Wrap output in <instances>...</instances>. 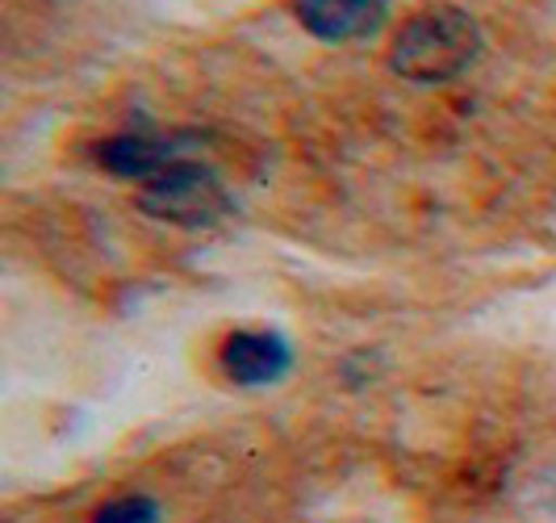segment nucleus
I'll return each instance as SVG.
<instances>
[{"label":"nucleus","instance_id":"obj_4","mask_svg":"<svg viewBox=\"0 0 556 523\" xmlns=\"http://www.w3.org/2000/svg\"><path fill=\"white\" fill-rule=\"evenodd\" d=\"M293 22L318 42H364L390 22V0H289Z\"/></svg>","mask_w":556,"mask_h":523},{"label":"nucleus","instance_id":"obj_2","mask_svg":"<svg viewBox=\"0 0 556 523\" xmlns=\"http://www.w3.org/2000/svg\"><path fill=\"white\" fill-rule=\"evenodd\" d=\"M135 206L147 219L185 231H205L235 214V197L223 185V176L201 160H176L167 172L142 185Z\"/></svg>","mask_w":556,"mask_h":523},{"label":"nucleus","instance_id":"obj_5","mask_svg":"<svg viewBox=\"0 0 556 523\" xmlns=\"http://www.w3.org/2000/svg\"><path fill=\"white\" fill-rule=\"evenodd\" d=\"M92 160L105 167L110 176H117V180L147 185L160 172H167L176 160H189V155H185V142L180 138L155 135V130H122V135L101 138L92 147Z\"/></svg>","mask_w":556,"mask_h":523},{"label":"nucleus","instance_id":"obj_1","mask_svg":"<svg viewBox=\"0 0 556 523\" xmlns=\"http://www.w3.org/2000/svg\"><path fill=\"white\" fill-rule=\"evenodd\" d=\"M485 51L473 13L456 4H431L410 13L390 42V72L410 84H447L465 76Z\"/></svg>","mask_w":556,"mask_h":523},{"label":"nucleus","instance_id":"obj_3","mask_svg":"<svg viewBox=\"0 0 556 523\" xmlns=\"http://www.w3.org/2000/svg\"><path fill=\"white\" fill-rule=\"evenodd\" d=\"M218 369L230 386L268 389L289 377L293 369V344L277 327L230 331L218 348Z\"/></svg>","mask_w":556,"mask_h":523},{"label":"nucleus","instance_id":"obj_6","mask_svg":"<svg viewBox=\"0 0 556 523\" xmlns=\"http://www.w3.org/2000/svg\"><path fill=\"white\" fill-rule=\"evenodd\" d=\"M92 523H164V511H160V502L147 495H122L105 502Z\"/></svg>","mask_w":556,"mask_h":523}]
</instances>
